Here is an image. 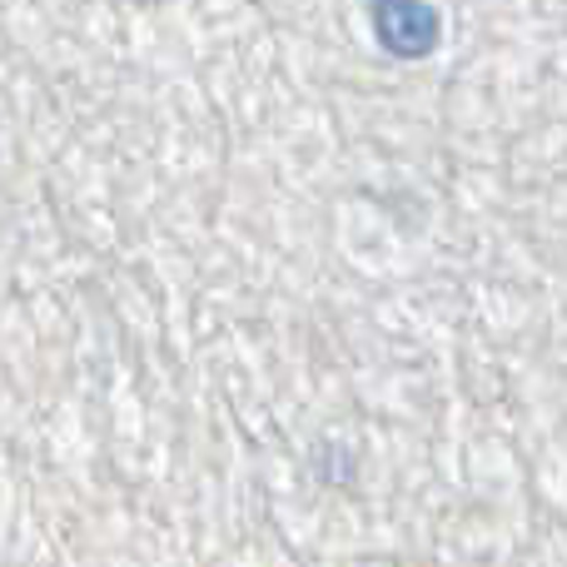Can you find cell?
<instances>
[{
	"mask_svg": "<svg viewBox=\"0 0 567 567\" xmlns=\"http://www.w3.org/2000/svg\"><path fill=\"white\" fill-rule=\"evenodd\" d=\"M373 40L393 60H429L443 45V16L433 0H369Z\"/></svg>",
	"mask_w": 567,
	"mask_h": 567,
	"instance_id": "1",
	"label": "cell"
}]
</instances>
